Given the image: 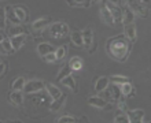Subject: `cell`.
<instances>
[{"label": "cell", "mask_w": 151, "mask_h": 123, "mask_svg": "<svg viewBox=\"0 0 151 123\" xmlns=\"http://www.w3.org/2000/svg\"><path fill=\"white\" fill-rule=\"evenodd\" d=\"M44 86H45V89H47L48 95L51 96L52 100L58 99V97H60L62 96V92L58 89V87L55 86V85H52V83H44Z\"/></svg>", "instance_id": "9a60e30c"}, {"label": "cell", "mask_w": 151, "mask_h": 123, "mask_svg": "<svg viewBox=\"0 0 151 123\" xmlns=\"http://www.w3.org/2000/svg\"><path fill=\"white\" fill-rule=\"evenodd\" d=\"M68 3L72 6V7H89L91 6V1L89 0H68Z\"/></svg>", "instance_id": "83f0119b"}, {"label": "cell", "mask_w": 151, "mask_h": 123, "mask_svg": "<svg viewBox=\"0 0 151 123\" xmlns=\"http://www.w3.org/2000/svg\"><path fill=\"white\" fill-rule=\"evenodd\" d=\"M50 34L54 38H60V37H65L69 34V26L66 23H62V22H58V23H54L50 28Z\"/></svg>", "instance_id": "7a4b0ae2"}, {"label": "cell", "mask_w": 151, "mask_h": 123, "mask_svg": "<svg viewBox=\"0 0 151 123\" xmlns=\"http://www.w3.org/2000/svg\"><path fill=\"white\" fill-rule=\"evenodd\" d=\"M56 122H58V123H74L76 122V118H73L72 115H63V116H60Z\"/></svg>", "instance_id": "836d02e7"}, {"label": "cell", "mask_w": 151, "mask_h": 123, "mask_svg": "<svg viewBox=\"0 0 151 123\" xmlns=\"http://www.w3.org/2000/svg\"><path fill=\"white\" fill-rule=\"evenodd\" d=\"M106 7L109 8V11H110V14H111L113 19H114V22H121L122 21V10L117 6V4H113V3H109V1H106V4H104Z\"/></svg>", "instance_id": "8992f818"}, {"label": "cell", "mask_w": 151, "mask_h": 123, "mask_svg": "<svg viewBox=\"0 0 151 123\" xmlns=\"http://www.w3.org/2000/svg\"><path fill=\"white\" fill-rule=\"evenodd\" d=\"M70 38H72V43L74 44L76 47H83L84 45V43H83V33L78 32V30H74V32L72 33Z\"/></svg>", "instance_id": "cb8c5ba5"}, {"label": "cell", "mask_w": 151, "mask_h": 123, "mask_svg": "<svg viewBox=\"0 0 151 123\" xmlns=\"http://www.w3.org/2000/svg\"><path fill=\"white\" fill-rule=\"evenodd\" d=\"M43 58H44V60H45V62H50V63H51V62H55V60H56L55 52H50V53H47V55L43 56Z\"/></svg>", "instance_id": "d590c367"}, {"label": "cell", "mask_w": 151, "mask_h": 123, "mask_svg": "<svg viewBox=\"0 0 151 123\" xmlns=\"http://www.w3.org/2000/svg\"><path fill=\"white\" fill-rule=\"evenodd\" d=\"M0 49H1V52L6 53V55H11L12 52H15L11 45V41L8 40V38H4V40L0 43Z\"/></svg>", "instance_id": "7402d4cb"}, {"label": "cell", "mask_w": 151, "mask_h": 123, "mask_svg": "<svg viewBox=\"0 0 151 123\" xmlns=\"http://www.w3.org/2000/svg\"><path fill=\"white\" fill-rule=\"evenodd\" d=\"M8 99H10L11 103L15 104V105H22V103H24V95H22L21 90H14L12 93H10Z\"/></svg>", "instance_id": "2e32d148"}, {"label": "cell", "mask_w": 151, "mask_h": 123, "mask_svg": "<svg viewBox=\"0 0 151 123\" xmlns=\"http://www.w3.org/2000/svg\"><path fill=\"white\" fill-rule=\"evenodd\" d=\"M4 11H6V18H7L8 21H11L12 25H19L21 23V21L18 19V16H17L15 11H14V7L7 6V7L4 8Z\"/></svg>", "instance_id": "4fadbf2b"}, {"label": "cell", "mask_w": 151, "mask_h": 123, "mask_svg": "<svg viewBox=\"0 0 151 123\" xmlns=\"http://www.w3.org/2000/svg\"><path fill=\"white\" fill-rule=\"evenodd\" d=\"M133 19H135V12H132L129 8H125L122 12V21H121V23H124V25L133 23Z\"/></svg>", "instance_id": "ffe728a7"}, {"label": "cell", "mask_w": 151, "mask_h": 123, "mask_svg": "<svg viewBox=\"0 0 151 123\" xmlns=\"http://www.w3.org/2000/svg\"><path fill=\"white\" fill-rule=\"evenodd\" d=\"M26 34L25 29L21 26V25H11L8 28V36L10 37H14V36H18V34Z\"/></svg>", "instance_id": "603a6c76"}, {"label": "cell", "mask_w": 151, "mask_h": 123, "mask_svg": "<svg viewBox=\"0 0 151 123\" xmlns=\"http://www.w3.org/2000/svg\"><path fill=\"white\" fill-rule=\"evenodd\" d=\"M25 78L24 77H19V78H17L14 82H12V89L14 90H22L24 89V86H25Z\"/></svg>", "instance_id": "f546056e"}, {"label": "cell", "mask_w": 151, "mask_h": 123, "mask_svg": "<svg viewBox=\"0 0 151 123\" xmlns=\"http://www.w3.org/2000/svg\"><path fill=\"white\" fill-rule=\"evenodd\" d=\"M140 3H148V1H150V0H139Z\"/></svg>", "instance_id": "60d3db41"}, {"label": "cell", "mask_w": 151, "mask_h": 123, "mask_svg": "<svg viewBox=\"0 0 151 123\" xmlns=\"http://www.w3.org/2000/svg\"><path fill=\"white\" fill-rule=\"evenodd\" d=\"M70 74H72V68H70V66L68 64V66H65V67L58 73V77H56V78H58V81H60V80H63L65 77L70 75Z\"/></svg>", "instance_id": "4dcf8cb0"}, {"label": "cell", "mask_w": 151, "mask_h": 123, "mask_svg": "<svg viewBox=\"0 0 151 123\" xmlns=\"http://www.w3.org/2000/svg\"><path fill=\"white\" fill-rule=\"evenodd\" d=\"M127 3L128 6H129V10H131L132 12H136V14H139L140 16H147L148 15V12L147 10L143 7V3H140L139 0H127Z\"/></svg>", "instance_id": "3957f363"}, {"label": "cell", "mask_w": 151, "mask_h": 123, "mask_svg": "<svg viewBox=\"0 0 151 123\" xmlns=\"http://www.w3.org/2000/svg\"><path fill=\"white\" fill-rule=\"evenodd\" d=\"M65 100H66V96H60V97H58V99H55L54 101H52V104L50 105V109H51L52 112H58L62 108V105L65 104Z\"/></svg>", "instance_id": "d6986e66"}, {"label": "cell", "mask_w": 151, "mask_h": 123, "mask_svg": "<svg viewBox=\"0 0 151 123\" xmlns=\"http://www.w3.org/2000/svg\"><path fill=\"white\" fill-rule=\"evenodd\" d=\"M25 40H26V34H18V36H14V37H10V41H11V45L14 48V51H18L22 45H24Z\"/></svg>", "instance_id": "7c38bea8"}, {"label": "cell", "mask_w": 151, "mask_h": 123, "mask_svg": "<svg viewBox=\"0 0 151 123\" xmlns=\"http://www.w3.org/2000/svg\"><path fill=\"white\" fill-rule=\"evenodd\" d=\"M118 108H119V111H124V112H127V104L124 103V101H119L118 103Z\"/></svg>", "instance_id": "8d00e7d4"}, {"label": "cell", "mask_w": 151, "mask_h": 123, "mask_svg": "<svg viewBox=\"0 0 151 123\" xmlns=\"http://www.w3.org/2000/svg\"><path fill=\"white\" fill-rule=\"evenodd\" d=\"M93 1H99V0H93Z\"/></svg>", "instance_id": "b9f144b4"}, {"label": "cell", "mask_w": 151, "mask_h": 123, "mask_svg": "<svg viewBox=\"0 0 151 123\" xmlns=\"http://www.w3.org/2000/svg\"><path fill=\"white\" fill-rule=\"evenodd\" d=\"M106 1H109V3H113V4H118L119 0H106Z\"/></svg>", "instance_id": "f35d334b"}, {"label": "cell", "mask_w": 151, "mask_h": 123, "mask_svg": "<svg viewBox=\"0 0 151 123\" xmlns=\"http://www.w3.org/2000/svg\"><path fill=\"white\" fill-rule=\"evenodd\" d=\"M69 66H70V68H72V70L78 71V70H81V68H83V59H81V58H78V56H74V58H72V59H70Z\"/></svg>", "instance_id": "d4e9b609"}, {"label": "cell", "mask_w": 151, "mask_h": 123, "mask_svg": "<svg viewBox=\"0 0 151 123\" xmlns=\"http://www.w3.org/2000/svg\"><path fill=\"white\" fill-rule=\"evenodd\" d=\"M66 53H68V48L66 47H59L58 49L55 51V58H56V60H62L66 56Z\"/></svg>", "instance_id": "d6a6232c"}, {"label": "cell", "mask_w": 151, "mask_h": 123, "mask_svg": "<svg viewBox=\"0 0 151 123\" xmlns=\"http://www.w3.org/2000/svg\"><path fill=\"white\" fill-rule=\"evenodd\" d=\"M63 86H66V87H69V89H72L73 92H77V87H76V81H74V78H73V75L70 74V75H68V77H65L63 80H60L59 81Z\"/></svg>", "instance_id": "44dd1931"}, {"label": "cell", "mask_w": 151, "mask_h": 123, "mask_svg": "<svg viewBox=\"0 0 151 123\" xmlns=\"http://www.w3.org/2000/svg\"><path fill=\"white\" fill-rule=\"evenodd\" d=\"M44 87V82L41 81H29V82L25 83V86L22 90L28 95H32V93H37Z\"/></svg>", "instance_id": "277c9868"}, {"label": "cell", "mask_w": 151, "mask_h": 123, "mask_svg": "<svg viewBox=\"0 0 151 123\" xmlns=\"http://www.w3.org/2000/svg\"><path fill=\"white\" fill-rule=\"evenodd\" d=\"M128 115V122L135 123V122H143L144 118V111L143 109H135V111H127Z\"/></svg>", "instance_id": "52a82bcc"}, {"label": "cell", "mask_w": 151, "mask_h": 123, "mask_svg": "<svg viewBox=\"0 0 151 123\" xmlns=\"http://www.w3.org/2000/svg\"><path fill=\"white\" fill-rule=\"evenodd\" d=\"M14 11H15L17 16H18V19H19L21 22H25V21L28 19V12H26V8L25 7L17 6V7H14Z\"/></svg>", "instance_id": "484cf974"}, {"label": "cell", "mask_w": 151, "mask_h": 123, "mask_svg": "<svg viewBox=\"0 0 151 123\" xmlns=\"http://www.w3.org/2000/svg\"><path fill=\"white\" fill-rule=\"evenodd\" d=\"M107 89H109V92H110V97H111V100L118 101V100L121 99V89H119V85L110 82V87H107Z\"/></svg>", "instance_id": "5bb4252c"}, {"label": "cell", "mask_w": 151, "mask_h": 123, "mask_svg": "<svg viewBox=\"0 0 151 123\" xmlns=\"http://www.w3.org/2000/svg\"><path fill=\"white\" fill-rule=\"evenodd\" d=\"M109 82H113V83H117V85H121V83L129 82V80H128L127 77H124V75H114V77H111V78L109 80Z\"/></svg>", "instance_id": "1f68e13d"}, {"label": "cell", "mask_w": 151, "mask_h": 123, "mask_svg": "<svg viewBox=\"0 0 151 123\" xmlns=\"http://www.w3.org/2000/svg\"><path fill=\"white\" fill-rule=\"evenodd\" d=\"M107 86H109V78L107 77H99V78L95 81V90L98 92V93L103 92Z\"/></svg>", "instance_id": "e0dca14e"}, {"label": "cell", "mask_w": 151, "mask_h": 123, "mask_svg": "<svg viewBox=\"0 0 151 123\" xmlns=\"http://www.w3.org/2000/svg\"><path fill=\"white\" fill-rule=\"evenodd\" d=\"M88 104L95 108H99V109H104V108L110 107L107 103V100H104L102 96H92V97H89V99H88Z\"/></svg>", "instance_id": "5b68a950"}, {"label": "cell", "mask_w": 151, "mask_h": 123, "mask_svg": "<svg viewBox=\"0 0 151 123\" xmlns=\"http://www.w3.org/2000/svg\"><path fill=\"white\" fill-rule=\"evenodd\" d=\"M6 11H4V8H0V29H4L6 28Z\"/></svg>", "instance_id": "e575fe53"}, {"label": "cell", "mask_w": 151, "mask_h": 123, "mask_svg": "<svg viewBox=\"0 0 151 123\" xmlns=\"http://www.w3.org/2000/svg\"><path fill=\"white\" fill-rule=\"evenodd\" d=\"M114 122L115 123H128V115H127V112L118 111L117 114H115Z\"/></svg>", "instance_id": "f1b7e54d"}, {"label": "cell", "mask_w": 151, "mask_h": 123, "mask_svg": "<svg viewBox=\"0 0 151 123\" xmlns=\"http://www.w3.org/2000/svg\"><path fill=\"white\" fill-rule=\"evenodd\" d=\"M4 70H6V64L4 63H0V75L4 73Z\"/></svg>", "instance_id": "74e56055"}, {"label": "cell", "mask_w": 151, "mask_h": 123, "mask_svg": "<svg viewBox=\"0 0 151 123\" xmlns=\"http://www.w3.org/2000/svg\"><path fill=\"white\" fill-rule=\"evenodd\" d=\"M50 22H51L50 18H40V19L35 21L32 23V30H35V32H41V30H44V29L50 25Z\"/></svg>", "instance_id": "9c48e42d"}, {"label": "cell", "mask_w": 151, "mask_h": 123, "mask_svg": "<svg viewBox=\"0 0 151 123\" xmlns=\"http://www.w3.org/2000/svg\"><path fill=\"white\" fill-rule=\"evenodd\" d=\"M100 16H102V19H103V22L106 25H109V26H114V19H113L111 14H110V11H109V8L106 7V6H102V8H100Z\"/></svg>", "instance_id": "8fae6325"}, {"label": "cell", "mask_w": 151, "mask_h": 123, "mask_svg": "<svg viewBox=\"0 0 151 123\" xmlns=\"http://www.w3.org/2000/svg\"><path fill=\"white\" fill-rule=\"evenodd\" d=\"M125 38L131 43H135L136 41V26L135 23H129V25H125Z\"/></svg>", "instance_id": "30bf717a"}, {"label": "cell", "mask_w": 151, "mask_h": 123, "mask_svg": "<svg viewBox=\"0 0 151 123\" xmlns=\"http://www.w3.org/2000/svg\"><path fill=\"white\" fill-rule=\"evenodd\" d=\"M4 40V36H3V34H1V33H0V43H1V41H3Z\"/></svg>", "instance_id": "ab89813d"}, {"label": "cell", "mask_w": 151, "mask_h": 123, "mask_svg": "<svg viewBox=\"0 0 151 123\" xmlns=\"http://www.w3.org/2000/svg\"><path fill=\"white\" fill-rule=\"evenodd\" d=\"M0 63H1V62H0Z\"/></svg>", "instance_id": "7bdbcfd3"}, {"label": "cell", "mask_w": 151, "mask_h": 123, "mask_svg": "<svg viewBox=\"0 0 151 123\" xmlns=\"http://www.w3.org/2000/svg\"><path fill=\"white\" fill-rule=\"evenodd\" d=\"M37 52H39V55L45 56L47 53H50V52H55V51H54V47H52L51 44L41 43V44H39V45H37Z\"/></svg>", "instance_id": "ac0fdd59"}, {"label": "cell", "mask_w": 151, "mask_h": 123, "mask_svg": "<svg viewBox=\"0 0 151 123\" xmlns=\"http://www.w3.org/2000/svg\"><path fill=\"white\" fill-rule=\"evenodd\" d=\"M81 33H83V43H84V47L89 49V47H91L92 44H93V32H92L91 28H85Z\"/></svg>", "instance_id": "ba28073f"}, {"label": "cell", "mask_w": 151, "mask_h": 123, "mask_svg": "<svg viewBox=\"0 0 151 123\" xmlns=\"http://www.w3.org/2000/svg\"><path fill=\"white\" fill-rule=\"evenodd\" d=\"M119 89H121V95L122 96H129L131 93H133V86H132L131 82H125L119 85Z\"/></svg>", "instance_id": "4316f807"}, {"label": "cell", "mask_w": 151, "mask_h": 123, "mask_svg": "<svg viewBox=\"0 0 151 123\" xmlns=\"http://www.w3.org/2000/svg\"><path fill=\"white\" fill-rule=\"evenodd\" d=\"M129 43L127 41L125 37H113L106 43V51L109 56L113 58L114 60L118 62H125L128 59V53H129Z\"/></svg>", "instance_id": "6da1fadb"}]
</instances>
